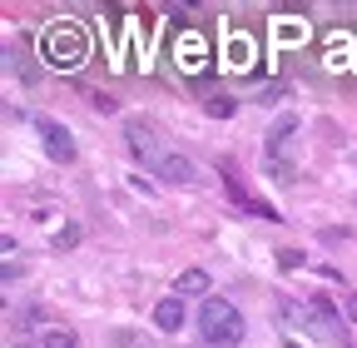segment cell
<instances>
[{"instance_id":"cell-1","label":"cell","mask_w":357,"mask_h":348,"mask_svg":"<svg viewBox=\"0 0 357 348\" xmlns=\"http://www.w3.org/2000/svg\"><path fill=\"white\" fill-rule=\"evenodd\" d=\"M124 145H129V154L139 159L144 169H154L159 180H169V184H189V180H194L189 154H178L174 140L164 135L149 115H129V119H124Z\"/></svg>"},{"instance_id":"cell-2","label":"cell","mask_w":357,"mask_h":348,"mask_svg":"<svg viewBox=\"0 0 357 348\" xmlns=\"http://www.w3.org/2000/svg\"><path fill=\"white\" fill-rule=\"evenodd\" d=\"M278 314L293 328L323 338V343H342V319H337V309L328 298H278Z\"/></svg>"},{"instance_id":"cell-3","label":"cell","mask_w":357,"mask_h":348,"mask_svg":"<svg viewBox=\"0 0 357 348\" xmlns=\"http://www.w3.org/2000/svg\"><path fill=\"white\" fill-rule=\"evenodd\" d=\"M40 50H45V60L55 70H79L89 60V40H84V30L75 20H50L45 35H40Z\"/></svg>"},{"instance_id":"cell-4","label":"cell","mask_w":357,"mask_h":348,"mask_svg":"<svg viewBox=\"0 0 357 348\" xmlns=\"http://www.w3.org/2000/svg\"><path fill=\"white\" fill-rule=\"evenodd\" d=\"M199 333H204V343H213V348H238L243 333H248V324H243V314H238V303H229V298H204Z\"/></svg>"},{"instance_id":"cell-5","label":"cell","mask_w":357,"mask_h":348,"mask_svg":"<svg viewBox=\"0 0 357 348\" xmlns=\"http://www.w3.org/2000/svg\"><path fill=\"white\" fill-rule=\"evenodd\" d=\"M30 124H35V135L45 140V154H50L55 164H70V159H75V135H70L60 119H50V115H30Z\"/></svg>"},{"instance_id":"cell-6","label":"cell","mask_w":357,"mask_h":348,"mask_svg":"<svg viewBox=\"0 0 357 348\" xmlns=\"http://www.w3.org/2000/svg\"><path fill=\"white\" fill-rule=\"evenodd\" d=\"M154 324L164 333H178V328H184V298H159L154 303Z\"/></svg>"},{"instance_id":"cell-7","label":"cell","mask_w":357,"mask_h":348,"mask_svg":"<svg viewBox=\"0 0 357 348\" xmlns=\"http://www.w3.org/2000/svg\"><path fill=\"white\" fill-rule=\"evenodd\" d=\"M174 55H178V70H204V45H199V35H189V45L178 40Z\"/></svg>"},{"instance_id":"cell-8","label":"cell","mask_w":357,"mask_h":348,"mask_svg":"<svg viewBox=\"0 0 357 348\" xmlns=\"http://www.w3.org/2000/svg\"><path fill=\"white\" fill-rule=\"evenodd\" d=\"M184 293H208V274L204 269H184V274H178V298H184Z\"/></svg>"},{"instance_id":"cell-9","label":"cell","mask_w":357,"mask_h":348,"mask_svg":"<svg viewBox=\"0 0 357 348\" xmlns=\"http://www.w3.org/2000/svg\"><path fill=\"white\" fill-rule=\"evenodd\" d=\"M79 338L70 333V328H45V338H40V348H75Z\"/></svg>"},{"instance_id":"cell-10","label":"cell","mask_w":357,"mask_h":348,"mask_svg":"<svg viewBox=\"0 0 357 348\" xmlns=\"http://www.w3.org/2000/svg\"><path fill=\"white\" fill-rule=\"evenodd\" d=\"M75 244H79V224H65V229L50 239V249H55V254H65V249H75Z\"/></svg>"},{"instance_id":"cell-11","label":"cell","mask_w":357,"mask_h":348,"mask_svg":"<svg viewBox=\"0 0 357 348\" xmlns=\"http://www.w3.org/2000/svg\"><path fill=\"white\" fill-rule=\"evenodd\" d=\"M114 348H154V343H149L144 333H134V328H119V333H114Z\"/></svg>"},{"instance_id":"cell-12","label":"cell","mask_w":357,"mask_h":348,"mask_svg":"<svg viewBox=\"0 0 357 348\" xmlns=\"http://www.w3.org/2000/svg\"><path fill=\"white\" fill-rule=\"evenodd\" d=\"M234 110H238V105H234L229 95H213V100H208V115H213V119H229Z\"/></svg>"},{"instance_id":"cell-13","label":"cell","mask_w":357,"mask_h":348,"mask_svg":"<svg viewBox=\"0 0 357 348\" xmlns=\"http://www.w3.org/2000/svg\"><path fill=\"white\" fill-rule=\"evenodd\" d=\"M278 264H283V269H303V254H298V249H283Z\"/></svg>"},{"instance_id":"cell-14","label":"cell","mask_w":357,"mask_h":348,"mask_svg":"<svg viewBox=\"0 0 357 348\" xmlns=\"http://www.w3.org/2000/svg\"><path fill=\"white\" fill-rule=\"evenodd\" d=\"M15 348H40V343H30V338H20V343H15Z\"/></svg>"}]
</instances>
